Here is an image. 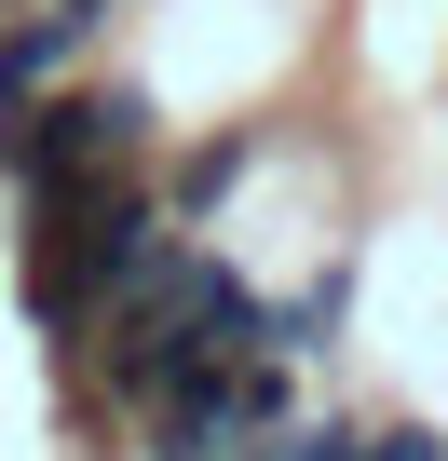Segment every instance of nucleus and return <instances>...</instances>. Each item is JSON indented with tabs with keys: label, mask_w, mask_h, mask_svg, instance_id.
<instances>
[{
	"label": "nucleus",
	"mask_w": 448,
	"mask_h": 461,
	"mask_svg": "<svg viewBox=\"0 0 448 461\" xmlns=\"http://www.w3.org/2000/svg\"><path fill=\"white\" fill-rule=\"evenodd\" d=\"M136 149H150V95H123V82L28 95L14 122H0V176H14L28 203H69V190H96V176H136Z\"/></svg>",
	"instance_id": "nucleus-1"
},
{
	"label": "nucleus",
	"mask_w": 448,
	"mask_h": 461,
	"mask_svg": "<svg viewBox=\"0 0 448 461\" xmlns=\"http://www.w3.org/2000/svg\"><path fill=\"white\" fill-rule=\"evenodd\" d=\"M0 14H28V0H0Z\"/></svg>",
	"instance_id": "nucleus-3"
},
{
	"label": "nucleus",
	"mask_w": 448,
	"mask_h": 461,
	"mask_svg": "<svg viewBox=\"0 0 448 461\" xmlns=\"http://www.w3.org/2000/svg\"><path fill=\"white\" fill-rule=\"evenodd\" d=\"M353 461H448V434H421V420H353Z\"/></svg>",
	"instance_id": "nucleus-2"
}]
</instances>
